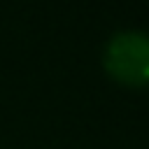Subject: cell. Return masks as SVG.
<instances>
[{"label": "cell", "mask_w": 149, "mask_h": 149, "mask_svg": "<svg viewBox=\"0 0 149 149\" xmlns=\"http://www.w3.org/2000/svg\"><path fill=\"white\" fill-rule=\"evenodd\" d=\"M107 72L128 86L149 84V35L137 30L116 33L105 49Z\"/></svg>", "instance_id": "obj_1"}]
</instances>
